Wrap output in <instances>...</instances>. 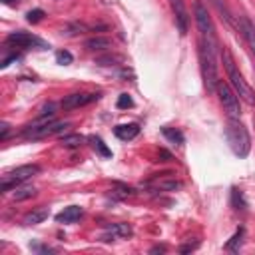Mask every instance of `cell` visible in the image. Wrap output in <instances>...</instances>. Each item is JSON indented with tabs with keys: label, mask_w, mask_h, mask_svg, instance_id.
I'll list each match as a JSON object with an SVG mask.
<instances>
[{
	"label": "cell",
	"mask_w": 255,
	"mask_h": 255,
	"mask_svg": "<svg viewBox=\"0 0 255 255\" xmlns=\"http://www.w3.org/2000/svg\"><path fill=\"white\" fill-rule=\"evenodd\" d=\"M131 106H133V100H131L128 94H122V96L118 98V108L126 110V108H131Z\"/></svg>",
	"instance_id": "603a6c76"
},
{
	"label": "cell",
	"mask_w": 255,
	"mask_h": 255,
	"mask_svg": "<svg viewBox=\"0 0 255 255\" xmlns=\"http://www.w3.org/2000/svg\"><path fill=\"white\" fill-rule=\"evenodd\" d=\"M36 195V189L34 187H28V185H24V187H14V193H12V197L16 199V201H22V199H28V197H34Z\"/></svg>",
	"instance_id": "e0dca14e"
},
{
	"label": "cell",
	"mask_w": 255,
	"mask_h": 255,
	"mask_svg": "<svg viewBox=\"0 0 255 255\" xmlns=\"http://www.w3.org/2000/svg\"><path fill=\"white\" fill-rule=\"evenodd\" d=\"M64 147H80L84 143V137L78 135V133H70V135H64L62 141H60Z\"/></svg>",
	"instance_id": "ac0fdd59"
},
{
	"label": "cell",
	"mask_w": 255,
	"mask_h": 255,
	"mask_svg": "<svg viewBox=\"0 0 255 255\" xmlns=\"http://www.w3.org/2000/svg\"><path fill=\"white\" fill-rule=\"evenodd\" d=\"M42 16H44V12H42L40 8H36V10H30V12L26 14V20H28V22H32V24H36V22H40V20H42Z\"/></svg>",
	"instance_id": "44dd1931"
},
{
	"label": "cell",
	"mask_w": 255,
	"mask_h": 255,
	"mask_svg": "<svg viewBox=\"0 0 255 255\" xmlns=\"http://www.w3.org/2000/svg\"><path fill=\"white\" fill-rule=\"evenodd\" d=\"M193 16H195V24H197V30H199L201 38L211 40V42H217L211 16H209V12H207V8H205L203 2H195L193 4Z\"/></svg>",
	"instance_id": "5b68a950"
},
{
	"label": "cell",
	"mask_w": 255,
	"mask_h": 255,
	"mask_svg": "<svg viewBox=\"0 0 255 255\" xmlns=\"http://www.w3.org/2000/svg\"><path fill=\"white\" fill-rule=\"evenodd\" d=\"M225 137H227V143H229L231 151L237 157H245L249 153V149H251V137H249L247 128L239 122V118H229L227 120Z\"/></svg>",
	"instance_id": "3957f363"
},
{
	"label": "cell",
	"mask_w": 255,
	"mask_h": 255,
	"mask_svg": "<svg viewBox=\"0 0 255 255\" xmlns=\"http://www.w3.org/2000/svg\"><path fill=\"white\" fill-rule=\"evenodd\" d=\"M82 215H84V209H82V207L70 205V207H64V209L56 215V221H58V223H74V221H78Z\"/></svg>",
	"instance_id": "7c38bea8"
},
{
	"label": "cell",
	"mask_w": 255,
	"mask_h": 255,
	"mask_svg": "<svg viewBox=\"0 0 255 255\" xmlns=\"http://www.w3.org/2000/svg\"><path fill=\"white\" fill-rule=\"evenodd\" d=\"M56 60H58V64L68 66V64H72V60H74V58H72V54H70V52H66V50H64V52H58V54H56Z\"/></svg>",
	"instance_id": "7402d4cb"
},
{
	"label": "cell",
	"mask_w": 255,
	"mask_h": 255,
	"mask_svg": "<svg viewBox=\"0 0 255 255\" xmlns=\"http://www.w3.org/2000/svg\"><path fill=\"white\" fill-rule=\"evenodd\" d=\"M241 237H243V229H239V231H237V233H235V235L231 237V241L227 243V249H231V251H235V249H237V243L241 245Z\"/></svg>",
	"instance_id": "cb8c5ba5"
},
{
	"label": "cell",
	"mask_w": 255,
	"mask_h": 255,
	"mask_svg": "<svg viewBox=\"0 0 255 255\" xmlns=\"http://www.w3.org/2000/svg\"><path fill=\"white\" fill-rule=\"evenodd\" d=\"M8 137V124L2 122V133H0V139H6Z\"/></svg>",
	"instance_id": "d4e9b609"
},
{
	"label": "cell",
	"mask_w": 255,
	"mask_h": 255,
	"mask_svg": "<svg viewBox=\"0 0 255 255\" xmlns=\"http://www.w3.org/2000/svg\"><path fill=\"white\" fill-rule=\"evenodd\" d=\"M221 58H223V66H225V72H227V80H229V86L233 88V92L237 94L239 100H243L247 106H255V92L251 90V86L245 82L243 74L237 70L229 50H223L221 52Z\"/></svg>",
	"instance_id": "6da1fadb"
},
{
	"label": "cell",
	"mask_w": 255,
	"mask_h": 255,
	"mask_svg": "<svg viewBox=\"0 0 255 255\" xmlns=\"http://www.w3.org/2000/svg\"><path fill=\"white\" fill-rule=\"evenodd\" d=\"M38 173H40V167H38L36 163L18 165V167H14V169H10V171H6V173L2 175L0 187H2V191H10V189L22 185L24 181H28L30 177H34V175H38Z\"/></svg>",
	"instance_id": "277c9868"
},
{
	"label": "cell",
	"mask_w": 255,
	"mask_h": 255,
	"mask_svg": "<svg viewBox=\"0 0 255 255\" xmlns=\"http://www.w3.org/2000/svg\"><path fill=\"white\" fill-rule=\"evenodd\" d=\"M68 124L64 122H48L44 126H28L26 129V137H32V139H38V137H46V135H54L58 131H62Z\"/></svg>",
	"instance_id": "52a82bcc"
},
{
	"label": "cell",
	"mask_w": 255,
	"mask_h": 255,
	"mask_svg": "<svg viewBox=\"0 0 255 255\" xmlns=\"http://www.w3.org/2000/svg\"><path fill=\"white\" fill-rule=\"evenodd\" d=\"M6 44L16 46V48H30V46H34V44H40V40L34 38V36H30L28 32L18 30V32H12V34L6 38Z\"/></svg>",
	"instance_id": "30bf717a"
},
{
	"label": "cell",
	"mask_w": 255,
	"mask_h": 255,
	"mask_svg": "<svg viewBox=\"0 0 255 255\" xmlns=\"http://www.w3.org/2000/svg\"><path fill=\"white\" fill-rule=\"evenodd\" d=\"M2 2H4V4H8V6H14L18 0H2Z\"/></svg>",
	"instance_id": "484cf974"
},
{
	"label": "cell",
	"mask_w": 255,
	"mask_h": 255,
	"mask_svg": "<svg viewBox=\"0 0 255 255\" xmlns=\"http://www.w3.org/2000/svg\"><path fill=\"white\" fill-rule=\"evenodd\" d=\"M217 96H219V102L223 106V110L227 112L229 118H239L241 110H239V98L237 94L233 92V88L225 82H217Z\"/></svg>",
	"instance_id": "8992f818"
},
{
	"label": "cell",
	"mask_w": 255,
	"mask_h": 255,
	"mask_svg": "<svg viewBox=\"0 0 255 255\" xmlns=\"http://www.w3.org/2000/svg\"><path fill=\"white\" fill-rule=\"evenodd\" d=\"M90 141H92L94 149H98V151H100L104 157H110V155H112V151L106 147V143L102 141V137H98V135H92V137H90Z\"/></svg>",
	"instance_id": "d6986e66"
},
{
	"label": "cell",
	"mask_w": 255,
	"mask_h": 255,
	"mask_svg": "<svg viewBox=\"0 0 255 255\" xmlns=\"http://www.w3.org/2000/svg\"><path fill=\"white\" fill-rule=\"evenodd\" d=\"M48 215H50V209H48V207H36V209H32V211L24 217V225H38V223L46 221Z\"/></svg>",
	"instance_id": "9a60e30c"
},
{
	"label": "cell",
	"mask_w": 255,
	"mask_h": 255,
	"mask_svg": "<svg viewBox=\"0 0 255 255\" xmlns=\"http://www.w3.org/2000/svg\"><path fill=\"white\" fill-rule=\"evenodd\" d=\"M217 42H211V40H205L201 38L199 40V62H201V74H203V80H205V88L207 90H215L217 88Z\"/></svg>",
	"instance_id": "7a4b0ae2"
},
{
	"label": "cell",
	"mask_w": 255,
	"mask_h": 255,
	"mask_svg": "<svg viewBox=\"0 0 255 255\" xmlns=\"http://www.w3.org/2000/svg\"><path fill=\"white\" fill-rule=\"evenodd\" d=\"M131 233H133V229L128 223H112V225L106 227L102 239L110 241V239H116V237H131Z\"/></svg>",
	"instance_id": "8fae6325"
},
{
	"label": "cell",
	"mask_w": 255,
	"mask_h": 255,
	"mask_svg": "<svg viewBox=\"0 0 255 255\" xmlns=\"http://www.w3.org/2000/svg\"><path fill=\"white\" fill-rule=\"evenodd\" d=\"M239 26H241V34H243V38H245V42H247V46H249V50L255 58V26L247 18H241Z\"/></svg>",
	"instance_id": "5bb4252c"
},
{
	"label": "cell",
	"mask_w": 255,
	"mask_h": 255,
	"mask_svg": "<svg viewBox=\"0 0 255 255\" xmlns=\"http://www.w3.org/2000/svg\"><path fill=\"white\" fill-rule=\"evenodd\" d=\"M163 135H165V137H169V139H171V141H175V143H183V135H181V131H177V129L163 128Z\"/></svg>",
	"instance_id": "ffe728a7"
},
{
	"label": "cell",
	"mask_w": 255,
	"mask_h": 255,
	"mask_svg": "<svg viewBox=\"0 0 255 255\" xmlns=\"http://www.w3.org/2000/svg\"><path fill=\"white\" fill-rule=\"evenodd\" d=\"M100 94H82V92H76V94H70L62 100V108L64 110H74V108H80V106H86L94 100H98Z\"/></svg>",
	"instance_id": "9c48e42d"
},
{
	"label": "cell",
	"mask_w": 255,
	"mask_h": 255,
	"mask_svg": "<svg viewBox=\"0 0 255 255\" xmlns=\"http://www.w3.org/2000/svg\"><path fill=\"white\" fill-rule=\"evenodd\" d=\"M114 133H116L120 139L129 141V139H133V137L139 133V126H137V124H120V126L114 128Z\"/></svg>",
	"instance_id": "4fadbf2b"
},
{
	"label": "cell",
	"mask_w": 255,
	"mask_h": 255,
	"mask_svg": "<svg viewBox=\"0 0 255 255\" xmlns=\"http://www.w3.org/2000/svg\"><path fill=\"white\" fill-rule=\"evenodd\" d=\"M86 48L88 50H106V48H110V40L108 38H90V40H86Z\"/></svg>",
	"instance_id": "2e32d148"
},
{
	"label": "cell",
	"mask_w": 255,
	"mask_h": 255,
	"mask_svg": "<svg viewBox=\"0 0 255 255\" xmlns=\"http://www.w3.org/2000/svg\"><path fill=\"white\" fill-rule=\"evenodd\" d=\"M167 2H169L171 12H173V18H175V24H177L179 32L185 34L187 28H189V16H187L185 2H183V0H167Z\"/></svg>",
	"instance_id": "ba28073f"
}]
</instances>
